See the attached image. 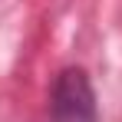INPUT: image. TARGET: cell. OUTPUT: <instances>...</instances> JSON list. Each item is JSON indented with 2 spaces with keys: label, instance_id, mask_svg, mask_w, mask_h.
<instances>
[{
  "label": "cell",
  "instance_id": "6da1fadb",
  "mask_svg": "<svg viewBox=\"0 0 122 122\" xmlns=\"http://www.w3.org/2000/svg\"><path fill=\"white\" fill-rule=\"evenodd\" d=\"M53 119L56 122H96V96L82 69H63L53 89Z\"/></svg>",
  "mask_w": 122,
  "mask_h": 122
}]
</instances>
